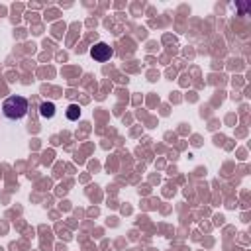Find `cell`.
Listing matches in <instances>:
<instances>
[{
  "label": "cell",
  "instance_id": "1",
  "mask_svg": "<svg viewBox=\"0 0 251 251\" xmlns=\"http://www.w3.org/2000/svg\"><path fill=\"white\" fill-rule=\"evenodd\" d=\"M27 100L24 96H10L2 104V112L8 120H22L27 114Z\"/></svg>",
  "mask_w": 251,
  "mask_h": 251
},
{
  "label": "cell",
  "instance_id": "2",
  "mask_svg": "<svg viewBox=\"0 0 251 251\" xmlns=\"http://www.w3.org/2000/svg\"><path fill=\"white\" fill-rule=\"evenodd\" d=\"M112 55H114V49H112L108 43H104V41L96 43V45L90 49V57H92L94 61H98V63H104V61H108Z\"/></svg>",
  "mask_w": 251,
  "mask_h": 251
},
{
  "label": "cell",
  "instance_id": "3",
  "mask_svg": "<svg viewBox=\"0 0 251 251\" xmlns=\"http://www.w3.org/2000/svg\"><path fill=\"white\" fill-rule=\"evenodd\" d=\"M39 116H41L43 120H51V118L55 116V104H53V102H41V106H39Z\"/></svg>",
  "mask_w": 251,
  "mask_h": 251
},
{
  "label": "cell",
  "instance_id": "4",
  "mask_svg": "<svg viewBox=\"0 0 251 251\" xmlns=\"http://www.w3.org/2000/svg\"><path fill=\"white\" fill-rule=\"evenodd\" d=\"M67 118H69L71 122H76V120L80 118V106H78V104H69V108H67Z\"/></svg>",
  "mask_w": 251,
  "mask_h": 251
}]
</instances>
